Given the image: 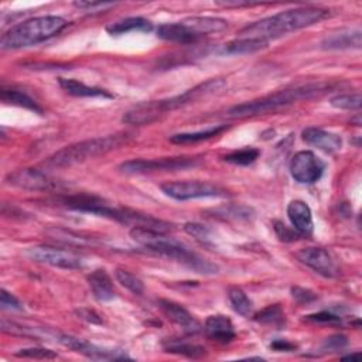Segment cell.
<instances>
[{"label":"cell","mask_w":362,"mask_h":362,"mask_svg":"<svg viewBox=\"0 0 362 362\" xmlns=\"http://www.w3.org/2000/svg\"><path fill=\"white\" fill-rule=\"evenodd\" d=\"M361 354L359 352H354V354H348V355H344L342 359H355V358H359Z\"/></svg>","instance_id":"cell-44"},{"label":"cell","mask_w":362,"mask_h":362,"mask_svg":"<svg viewBox=\"0 0 362 362\" xmlns=\"http://www.w3.org/2000/svg\"><path fill=\"white\" fill-rule=\"evenodd\" d=\"M75 8L78 9H84V10H107L115 6V3H102V2H75L74 3Z\"/></svg>","instance_id":"cell-41"},{"label":"cell","mask_w":362,"mask_h":362,"mask_svg":"<svg viewBox=\"0 0 362 362\" xmlns=\"http://www.w3.org/2000/svg\"><path fill=\"white\" fill-rule=\"evenodd\" d=\"M273 228H275V232L279 236V239L283 241V242H293V241H297L301 236L297 231L289 229L285 224H282L279 221L273 223Z\"/></svg>","instance_id":"cell-37"},{"label":"cell","mask_w":362,"mask_h":362,"mask_svg":"<svg viewBox=\"0 0 362 362\" xmlns=\"http://www.w3.org/2000/svg\"><path fill=\"white\" fill-rule=\"evenodd\" d=\"M287 217L293 225V228L301 235V236H308L313 234V216L310 206L301 201V199H294L287 206Z\"/></svg>","instance_id":"cell-15"},{"label":"cell","mask_w":362,"mask_h":362,"mask_svg":"<svg viewBox=\"0 0 362 362\" xmlns=\"http://www.w3.org/2000/svg\"><path fill=\"white\" fill-rule=\"evenodd\" d=\"M306 320L313 322V323H320V324H341V317H338L337 315L329 313V312L310 315L306 317Z\"/></svg>","instance_id":"cell-38"},{"label":"cell","mask_w":362,"mask_h":362,"mask_svg":"<svg viewBox=\"0 0 362 362\" xmlns=\"http://www.w3.org/2000/svg\"><path fill=\"white\" fill-rule=\"evenodd\" d=\"M225 129H227V126L221 125V126H214V128H210V129L191 132V133H177V135H173L170 137V142L172 143H177V144L197 143V142H202V140H206V139H211L214 136H218Z\"/></svg>","instance_id":"cell-28"},{"label":"cell","mask_w":362,"mask_h":362,"mask_svg":"<svg viewBox=\"0 0 362 362\" xmlns=\"http://www.w3.org/2000/svg\"><path fill=\"white\" fill-rule=\"evenodd\" d=\"M204 331L206 337L220 344H228L235 338V330L232 322L221 315L210 316L205 320Z\"/></svg>","instance_id":"cell-17"},{"label":"cell","mask_w":362,"mask_h":362,"mask_svg":"<svg viewBox=\"0 0 362 362\" xmlns=\"http://www.w3.org/2000/svg\"><path fill=\"white\" fill-rule=\"evenodd\" d=\"M268 47V41L262 38H252V37H238L236 40L225 44L221 50V53L229 56H241V54H252L262 48Z\"/></svg>","instance_id":"cell-21"},{"label":"cell","mask_w":362,"mask_h":362,"mask_svg":"<svg viewBox=\"0 0 362 362\" xmlns=\"http://www.w3.org/2000/svg\"><path fill=\"white\" fill-rule=\"evenodd\" d=\"M115 276H116V280L123 287H126L129 292H132L133 294H137V296L143 294L144 285L136 275H133V273H130L129 271H125V269H116Z\"/></svg>","instance_id":"cell-32"},{"label":"cell","mask_w":362,"mask_h":362,"mask_svg":"<svg viewBox=\"0 0 362 362\" xmlns=\"http://www.w3.org/2000/svg\"><path fill=\"white\" fill-rule=\"evenodd\" d=\"M297 259L324 278H335L338 266L333 256L323 248H306L296 253Z\"/></svg>","instance_id":"cell-13"},{"label":"cell","mask_w":362,"mask_h":362,"mask_svg":"<svg viewBox=\"0 0 362 362\" xmlns=\"http://www.w3.org/2000/svg\"><path fill=\"white\" fill-rule=\"evenodd\" d=\"M26 255L30 257L31 261L50 265L60 269H81L84 265L82 257L75 255L71 250H64L54 246H47V245H38L27 249Z\"/></svg>","instance_id":"cell-8"},{"label":"cell","mask_w":362,"mask_h":362,"mask_svg":"<svg viewBox=\"0 0 362 362\" xmlns=\"http://www.w3.org/2000/svg\"><path fill=\"white\" fill-rule=\"evenodd\" d=\"M214 214L218 218H224V220H249L252 216V210L242 205H229V206H223V209L214 210Z\"/></svg>","instance_id":"cell-33"},{"label":"cell","mask_w":362,"mask_h":362,"mask_svg":"<svg viewBox=\"0 0 362 362\" xmlns=\"http://www.w3.org/2000/svg\"><path fill=\"white\" fill-rule=\"evenodd\" d=\"M159 307L163 312V315L173 322L174 324H177L184 333L187 334H197L202 330V326L199 324V322L197 319H194L187 310L170 300H159Z\"/></svg>","instance_id":"cell-14"},{"label":"cell","mask_w":362,"mask_h":362,"mask_svg":"<svg viewBox=\"0 0 362 362\" xmlns=\"http://www.w3.org/2000/svg\"><path fill=\"white\" fill-rule=\"evenodd\" d=\"M153 24L143 17H129L107 26V31L112 36L126 34L129 31H151Z\"/></svg>","instance_id":"cell-24"},{"label":"cell","mask_w":362,"mask_h":362,"mask_svg":"<svg viewBox=\"0 0 362 362\" xmlns=\"http://www.w3.org/2000/svg\"><path fill=\"white\" fill-rule=\"evenodd\" d=\"M197 165L194 158H162V159H135L125 162L119 166V170L126 174H144L153 172H174L184 170Z\"/></svg>","instance_id":"cell-9"},{"label":"cell","mask_w":362,"mask_h":362,"mask_svg":"<svg viewBox=\"0 0 362 362\" xmlns=\"http://www.w3.org/2000/svg\"><path fill=\"white\" fill-rule=\"evenodd\" d=\"M261 151L257 149H252V147H246V149H241V150H235L224 158V160L227 163L231 165H236V166H248L250 163H253L257 158H259Z\"/></svg>","instance_id":"cell-31"},{"label":"cell","mask_w":362,"mask_h":362,"mask_svg":"<svg viewBox=\"0 0 362 362\" xmlns=\"http://www.w3.org/2000/svg\"><path fill=\"white\" fill-rule=\"evenodd\" d=\"M132 137L130 133L126 132H119L115 135H108V136H99L88 140H82L78 143H74L71 146H67L57 153H54L53 156L48 158L44 166L53 167V169H60V167H68L74 166L78 163H84L89 159H95L99 156H103L122 144L128 143L129 139Z\"/></svg>","instance_id":"cell-5"},{"label":"cell","mask_w":362,"mask_h":362,"mask_svg":"<svg viewBox=\"0 0 362 362\" xmlns=\"http://www.w3.org/2000/svg\"><path fill=\"white\" fill-rule=\"evenodd\" d=\"M184 231L194 236L195 239L198 241H202V242H210L211 239V231L206 228L205 225H201V224H194V223H188L184 225Z\"/></svg>","instance_id":"cell-35"},{"label":"cell","mask_w":362,"mask_h":362,"mask_svg":"<svg viewBox=\"0 0 362 362\" xmlns=\"http://www.w3.org/2000/svg\"><path fill=\"white\" fill-rule=\"evenodd\" d=\"M130 236L135 242L143 248L159 253L162 256L187 266L188 269L201 275H214L218 273V266L210 261L204 259L199 255L193 252L187 245L169 238L165 232L149 229L144 227H133L130 229Z\"/></svg>","instance_id":"cell-2"},{"label":"cell","mask_w":362,"mask_h":362,"mask_svg":"<svg viewBox=\"0 0 362 362\" xmlns=\"http://www.w3.org/2000/svg\"><path fill=\"white\" fill-rule=\"evenodd\" d=\"M361 30L341 31L331 34L322 43L323 48L327 50H344V48H361Z\"/></svg>","instance_id":"cell-23"},{"label":"cell","mask_w":362,"mask_h":362,"mask_svg":"<svg viewBox=\"0 0 362 362\" xmlns=\"http://www.w3.org/2000/svg\"><path fill=\"white\" fill-rule=\"evenodd\" d=\"M160 188L166 195L179 201L228 195L227 190L209 181H169L162 184Z\"/></svg>","instance_id":"cell-7"},{"label":"cell","mask_w":362,"mask_h":362,"mask_svg":"<svg viewBox=\"0 0 362 362\" xmlns=\"http://www.w3.org/2000/svg\"><path fill=\"white\" fill-rule=\"evenodd\" d=\"M225 86L227 82L224 80L220 78L209 80L186 91L181 95L167 98V99H160V100H149V102L137 103V105H135L123 115L122 121L128 125H135V126L150 125L160 119L162 116L188 105V103H193L201 98L210 96L223 91Z\"/></svg>","instance_id":"cell-1"},{"label":"cell","mask_w":362,"mask_h":362,"mask_svg":"<svg viewBox=\"0 0 362 362\" xmlns=\"http://www.w3.org/2000/svg\"><path fill=\"white\" fill-rule=\"evenodd\" d=\"M228 299L231 301L232 308L243 317H249L253 313V303L248 297V294L238 286H232L228 290Z\"/></svg>","instance_id":"cell-27"},{"label":"cell","mask_w":362,"mask_h":362,"mask_svg":"<svg viewBox=\"0 0 362 362\" xmlns=\"http://www.w3.org/2000/svg\"><path fill=\"white\" fill-rule=\"evenodd\" d=\"M9 186L30 190V191H53L61 187V183L53 177H50L37 169H23L10 173L6 177Z\"/></svg>","instance_id":"cell-11"},{"label":"cell","mask_w":362,"mask_h":362,"mask_svg":"<svg viewBox=\"0 0 362 362\" xmlns=\"http://www.w3.org/2000/svg\"><path fill=\"white\" fill-rule=\"evenodd\" d=\"M56 342L61 344L63 347L78 352L86 358L91 359H108V361H122V359H129V356L123 352V351H118V349H107V348H100L98 345H93L85 340L68 335V334H63L59 333L57 334V340Z\"/></svg>","instance_id":"cell-12"},{"label":"cell","mask_w":362,"mask_h":362,"mask_svg":"<svg viewBox=\"0 0 362 362\" xmlns=\"http://www.w3.org/2000/svg\"><path fill=\"white\" fill-rule=\"evenodd\" d=\"M183 23L199 38L213 33H221L228 27L227 20L218 17H188Z\"/></svg>","instance_id":"cell-20"},{"label":"cell","mask_w":362,"mask_h":362,"mask_svg":"<svg viewBox=\"0 0 362 362\" xmlns=\"http://www.w3.org/2000/svg\"><path fill=\"white\" fill-rule=\"evenodd\" d=\"M255 320L257 323L269 326V327L282 329L286 323V316H285V312L280 307V304H273V306L264 308L261 313L255 315Z\"/></svg>","instance_id":"cell-29"},{"label":"cell","mask_w":362,"mask_h":362,"mask_svg":"<svg viewBox=\"0 0 362 362\" xmlns=\"http://www.w3.org/2000/svg\"><path fill=\"white\" fill-rule=\"evenodd\" d=\"M19 358H30V359H56L59 358L57 352L45 349V348H24L15 354Z\"/></svg>","instance_id":"cell-34"},{"label":"cell","mask_w":362,"mask_h":362,"mask_svg":"<svg viewBox=\"0 0 362 362\" xmlns=\"http://www.w3.org/2000/svg\"><path fill=\"white\" fill-rule=\"evenodd\" d=\"M329 10L320 8H299L286 12H280L275 16L262 19L253 24L243 27L239 31V37H252L269 40L283 36L290 31H296L304 27H310L329 16Z\"/></svg>","instance_id":"cell-3"},{"label":"cell","mask_w":362,"mask_h":362,"mask_svg":"<svg viewBox=\"0 0 362 362\" xmlns=\"http://www.w3.org/2000/svg\"><path fill=\"white\" fill-rule=\"evenodd\" d=\"M0 99H2L5 103H9V105L26 108V110L34 111L37 114L43 112V110L37 105V102L33 98H30L27 93L17 91V89L2 88V91H0Z\"/></svg>","instance_id":"cell-25"},{"label":"cell","mask_w":362,"mask_h":362,"mask_svg":"<svg viewBox=\"0 0 362 362\" xmlns=\"http://www.w3.org/2000/svg\"><path fill=\"white\" fill-rule=\"evenodd\" d=\"M77 315H78L81 319L86 320L88 323H92V324H102L100 317H99L95 312H92V310H89V308H80V310H77Z\"/></svg>","instance_id":"cell-42"},{"label":"cell","mask_w":362,"mask_h":362,"mask_svg":"<svg viewBox=\"0 0 362 362\" xmlns=\"http://www.w3.org/2000/svg\"><path fill=\"white\" fill-rule=\"evenodd\" d=\"M331 107L335 110H342V111H358L362 105V98L359 92L354 93H341L330 100Z\"/></svg>","instance_id":"cell-30"},{"label":"cell","mask_w":362,"mask_h":362,"mask_svg":"<svg viewBox=\"0 0 362 362\" xmlns=\"http://www.w3.org/2000/svg\"><path fill=\"white\" fill-rule=\"evenodd\" d=\"M347 337L341 335V334H335L331 335L329 338L324 340V342L322 344V351L323 352H335V351H341L345 345H347Z\"/></svg>","instance_id":"cell-36"},{"label":"cell","mask_w":362,"mask_h":362,"mask_svg":"<svg viewBox=\"0 0 362 362\" xmlns=\"http://www.w3.org/2000/svg\"><path fill=\"white\" fill-rule=\"evenodd\" d=\"M272 348L276 349V351H292L293 348H296L293 344L290 342H286V341H282V340H278L272 344Z\"/></svg>","instance_id":"cell-43"},{"label":"cell","mask_w":362,"mask_h":362,"mask_svg":"<svg viewBox=\"0 0 362 362\" xmlns=\"http://www.w3.org/2000/svg\"><path fill=\"white\" fill-rule=\"evenodd\" d=\"M158 37L166 41L179 43V44H191L199 40V37L193 33L183 22L177 23H166L159 26Z\"/></svg>","instance_id":"cell-19"},{"label":"cell","mask_w":362,"mask_h":362,"mask_svg":"<svg viewBox=\"0 0 362 362\" xmlns=\"http://www.w3.org/2000/svg\"><path fill=\"white\" fill-rule=\"evenodd\" d=\"M67 22L59 16L33 17L9 29L0 40L2 50H17L43 43L57 36Z\"/></svg>","instance_id":"cell-6"},{"label":"cell","mask_w":362,"mask_h":362,"mask_svg":"<svg viewBox=\"0 0 362 362\" xmlns=\"http://www.w3.org/2000/svg\"><path fill=\"white\" fill-rule=\"evenodd\" d=\"M0 304H2L3 308H10V310H22L23 304L20 303V300L13 296L12 293L6 292L5 289L0 292Z\"/></svg>","instance_id":"cell-39"},{"label":"cell","mask_w":362,"mask_h":362,"mask_svg":"<svg viewBox=\"0 0 362 362\" xmlns=\"http://www.w3.org/2000/svg\"><path fill=\"white\" fill-rule=\"evenodd\" d=\"M292 296L299 301V303H310L317 299V294L312 290H307L303 287H293L292 289Z\"/></svg>","instance_id":"cell-40"},{"label":"cell","mask_w":362,"mask_h":362,"mask_svg":"<svg viewBox=\"0 0 362 362\" xmlns=\"http://www.w3.org/2000/svg\"><path fill=\"white\" fill-rule=\"evenodd\" d=\"M60 86L70 95L78 96V98H108L112 99L114 95L110 93L105 89L95 88V86H88L84 82H80L77 80H70V78H60L59 80Z\"/></svg>","instance_id":"cell-22"},{"label":"cell","mask_w":362,"mask_h":362,"mask_svg":"<svg viewBox=\"0 0 362 362\" xmlns=\"http://www.w3.org/2000/svg\"><path fill=\"white\" fill-rule=\"evenodd\" d=\"M326 169L324 162L310 150L296 153L290 162L292 177L301 184H312L320 180Z\"/></svg>","instance_id":"cell-10"},{"label":"cell","mask_w":362,"mask_h":362,"mask_svg":"<svg viewBox=\"0 0 362 362\" xmlns=\"http://www.w3.org/2000/svg\"><path fill=\"white\" fill-rule=\"evenodd\" d=\"M163 348L166 349V352L184 355L188 358H198V356L205 355V348H202L201 345H195L191 342H186L183 340H176V338L165 341Z\"/></svg>","instance_id":"cell-26"},{"label":"cell","mask_w":362,"mask_h":362,"mask_svg":"<svg viewBox=\"0 0 362 362\" xmlns=\"http://www.w3.org/2000/svg\"><path fill=\"white\" fill-rule=\"evenodd\" d=\"M330 88H331L330 84L316 82V84H306V85L283 89L259 99L239 103V105L232 107L227 112V115L229 118H250V116L271 114L280 108L289 107L292 103L319 98L324 95Z\"/></svg>","instance_id":"cell-4"},{"label":"cell","mask_w":362,"mask_h":362,"mask_svg":"<svg viewBox=\"0 0 362 362\" xmlns=\"http://www.w3.org/2000/svg\"><path fill=\"white\" fill-rule=\"evenodd\" d=\"M86 280L93 297L98 301L105 303L115 299V287L111 276L105 269L93 271L91 275H88Z\"/></svg>","instance_id":"cell-18"},{"label":"cell","mask_w":362,"mask_h":362,"mask_svg":"<svg viewBox=\"0 0 362 362\" xmlns=\"http://www.w3.org/2000/svg\"><path fill=\"white\" fill-rule=\"evenodd\" d=\"M301 136L307 144L326 153H335L342 147V139L338 135L320 128H307Z\"/></svg>","instance_id":"cell-16"}]
</instances>
